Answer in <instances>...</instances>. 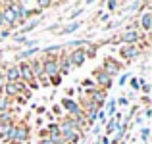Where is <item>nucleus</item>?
Segmentation results:
<instances>
[{"mask_svg":"<svg viewBox=\"0 0 152 144\" xmlns=\"http://www.w3.org/2000/svg\"><path fill=\"white\" fill-rule=\"evenodd\" d=\"M139 8H141V2H139V0H135V2H131L129 6L125 8V10H127V12H135V10L139 12Z\"/></svg>","mask_w":152,"mask_h":144,"instance_id":"a878e982","label":"nucleus"},{"mask_svg":"<svg viewBox=\"0 0 152 144\" xmlns=\"http://www.w3.org/2000/svg\"><path fill=\"white\" fill-rule=\"evenodd\" d=\"M115 108H118V104H115L114 98H110L106 102V110H104V113H106V117H112V115L115 113Z\"/></svg>","mask_w":152,"mask_h":144,"instance_id":"6ab92c4d","label":"nucleus"},{"mask_svg":"<svg viewBox=\"0 0 152 144\" xmlns=\"http://www.w3.org/2000/svg\"><path fill=\"white\" fill-rule=\"evenodd\" d=\"M83 12H85V10H83V8H77V10H73V12H71V14H69V19H77L79 15L83 14Z\"/></svg>","mask_w":152,"mask_h":144,"instance_id":"cd10ccee","label":"nucleus"},{"mask_svg":"<svg viewBox=\"0 0 152 144\" xmlns=\"http://www.w3.org/2000/svg\"><path fill=\"white\" fill-rule=\"evenodd\" d=\"M67 60H69L71 67H81L83 63L87 62L85 50H83V48H73V50H69L67 52Z\"/></svg>","mask_w":152,"mask_h":144,"instance_id":"6e6552de","label":"nucleus"},{"mask_svg":"<svg viewBox=\"0 0 152 144\" xmlns=\"http://www.w3.org/2000/svg\"><path fill=\"white\" fill-rule=\"evenodd\" d=\"M96 0H85V4H94Z\"/></svg>","mask_w":152,"mask_h":144,"instance_id":"79ce46f5","label":"nucleus"},{"mask_svg":"<svg viewBox=\"0 0 152 144\" xmlns=\"http://www.w3.org/2000/svg\"><path fill=\"white\" fill-rule=\"evenodd\" d=\"M139 135H141V140H142V142H148V138H150V129H148V127H141Z\"/></svg>","mask_w":152,"mask_h":144,"instance_id":"412c9836","label":"nucleus"},{"mask_svg":"<svg viewBox=\"0 0 152 144\" xmlns=\"http://www.w3.org/2000/svg\"><path fill=\"white\" fill-rule=\"evenodd\" d=\"M39 144H54V142H52L48 137H45V138H41V140H39Z\"/></svg>","mask_w":152,"mask_h":144,"instance_id":"f704fd0d","label":"nucleus"},{"mask_svg":"<svg viewBox=\"0 0 152 144\" xmlns=\"http://www.w3.org/2000/svg\"><path fill=\"white\" fill-rule=\"evenodd\" d=\"M98 46L100 44H96V42H89L83 50H85V56H87V60H93V58H96V52H98Z\"/></svg>","mask_w":152,"mask_h":144,"instance_id":"dca6fc26","label":"nucleus"},{"mask_svg":"<svg viewBox=\"0 0 152 144\" xmlns=\"http://www.w3.org/2000/svg\"><path fill=\"white\" fill-rule=\"evenodd\" d=\"M142 123H145V117H139V115H137V119H135V125H142Z\"/></svg>","mask_w":152,"mask_h":144,"instance_id":"e433bc0d","label":"nucleus"},{"mask_svg":"<svg viewBox=\"0 0 152 144\" xmlns=\"http://www.w3.org/2000/svg\"><path fill=\"white\" fill-rule=\"evenodd\" d=\"M139 2H141V4H145V2H150V0H139Z\"/></svg>","mask_w":152,"mask_h":144,"instance_id":"37998d69","label":"nucleus"},{"mask_svg":"<svg viewBox=\"0 0 152 144\" xmlns=\"http://www.w3.org/2000/svg\"><path fill=\"white\" fill-rule=\"evenodd\" d=\"M52 2H54V0H52Z\"/></svg>","mask_w":152,"mask_h":144,"instance_id":"c03bdc74","label":"nucleus"},{"mask_svg":"<svg viewBox=\"0 0 152 144\" xmlns=\"http://www.w3.org/2000/svg\"><path fill=\"white\" fill-rule=\"evenodd\" d=\"M129 79H131V73H129V71H125V73H121V75H119V79H118V85H119V87L127 85V81H129Z\"/></svg>","mask_w":152,"mask_h":144,"instance_id":"4be33fe9","label":"nucleus"},{"mask_svg":"<svg viewBox=\"0 0 152 144\" xmlns=\"http://www.w3.org/2000/svg\"><path fill=\"white\" fill-rule=\"evenodd\" d=\"M150 115H152V110H150V106H146L145 108V119H150Z\"/></svg>","mask_w":152,"mask_h":144,"instance_id":"72a5a7b5","label":"nucleus"},{"mask_svg":"<svg viewBox=\"0 0 152 144\" xmlns=\"http://www.w3.org/2000/svg\"><path fill=\"white\" fill-rule=\"evenodd\" d=\"M141 54H142V50H141L139 44H121L119 46V56H121V60H125V62H133V60H137Z\"/></svg>","mask_w":152,"mask_h":144,"instance_id":"20e7f679","label":"nucleus"},{"mask_svg":"<svg viewBox=\"0 0 152 144\" xmlns=\"http://www.w3.org/2000/svg\"><path fill=\"white\" fill-rule=\"evenodd\" d=\"M100 129H102V125H96V127L93 129V135H100Z\"/></svg>","mask_w":152,"mask_h":144,"instance_id":"ea45409f","label":"nucleus"},{"mask_svg":"<svg viewBox=\"0 0 152 144\" xmlns=\"http://www.w3.org/2000/svg\"><path fill=\"white\" fill-rule=\"evenodd\" d=\"M152 29V12L146 10L141 14V17H139V31H142L145 35H148Z\"/></svg>","mask_w":152,"mask_h":144,"instance_id":"1a4fd4ad","label":"nucleus"},{"mask_svg":"<svg viewBox=\"0 0 152 144\" xmlns=\"http://www.w3.org/2000/svg\"><path fill=\"white\" fill-rule=\"evenodd\" d=\"M85 96L91 102L96 104L98 108H104V104H106V90L98 89V87H94V89H91V90H85Z\"/></svg>","mask_w":152,"mask_h":144,"instance_id":"423d86ee","label":"nucleus"},{"mask_svg":"<svg viewBox=\"0 0 152 144\" xmlns=\"http://www.w3.org/2000/svg\"><path fill=\"white\" fill-rule=\"evenodd\" d=\"M27 89H29V87H27L25 83H21V81H18V83H4V87L0 89V92L14 100L19 92H23V90H27Z\"/></svg>","mask_w":152,"mask_h":144,"instance_id":"39448f33","label":"nucleus"},{"mask_svg":"<svg viewBox=\"0 0 152 144\" xmlns=\"http://www.w3.org/2000/svg\"><path fill=\"white\" fill-rule=\"evenodd\" d=\"M81 25H83V21H71V23H67L66 27H60L58 35H71V33H75Z\"/></svg>","mask_w":152,"mask_h":144,"instance_id":"2eb2a0df","label":"nucleus"},{"mask_svg":"<svg viewBox=\"0 0 152 144\" xmlns=\"http://www.w3.org/2000/svg\"><path fill=\"white\" fill-rule=\"evenodd\" d=\"M100 69H102L104 73L108 75V77H112V79H114L115 75H119V73H121L123 63L119 62L118 58H114V56H106V58H104V62H102V67H100Z\"/></svg>","mask_w":152,"mask_h":144,"instance_id":"f257e3e1","label":"nucleus"},{"mask_svg":"<svg viewBox=\"0 0 152 144\" xmlns=\"http://www.w3.org/2000/svg\"><path fill=\"white\" fill-rule=\"evenodd\" d=\"M31 138V127L25 121L14 123V144H27Z\"/></svg>","mask_w":152,"mask_h":144,"instance_id":"f03ea898","label":"nucleus"},{"mask_svg":"<svg viewBox=\"0 0 152 144\" xmlns=\"http://www.w3.org/2000/svg\"><path fill=\"white\" fill-rule=\"evenodd\" d=\"M41 52V46H33V48H25V50L18 52V56L15 58L19 60V62H27V60H33L35 54H39Z\"/></svg>","mask_w":152,"mask_h":144,"instance_id":"9b49d317","label":"nucleus"},{"mask_svg":"<svg viewBox=\"0 0 152 144\" xmlns=\"http://www.w3.org/2000/svg\"><path fill=\"white\" fill-rule=\"evenodd\" d=\"M127 83L131 85V89H133V90H139V89H141V79H139V77H131Z\"/></svg>","mask_w":152,"mask_h":144,"instance_id":"b1692460","label":"nucleus"},{"mask_svg":"<svg viewBox=\"0 0 152 144\" xmlns=\"http://www.w3.org/2000/svg\"><path fill=\"white\" fill-rule=\"evenodd\" d=\"M52 113H54V115H60V113H62V108H60V104H56V106L52 108Z\"/></svg>","mask_w":152,"mask_h":144,"instance_id":"473e14b6","label":"nucleus"},{"mask_svg":"<svg viewBox=\"0 0 152 144\" xmlns=\"http://www.w3.org/2000/svg\"><path fill=\"white\" fill-rule=\"evenodd\" d=\"M58 65H60V75H69L71 73V63H69V60H67V52H62L60 54V58H58Z\"/></svg>","mask_w":152,"mask_h":144,"instance_id":"9d476101","label":"nucleus"},{"mask_svg":"<svg viewBox=\"0 0 152 144\" xmlns=\"http://www.w3.org/2000/svg\"><path fill=\"white\" fill-rule=\"evenodd\" d=\"M12 108H14V100L2 94L0 96V111H12Z\"/></svg>","mask_w":152,"mask_h":144,"instance_id":"f3484780","label":"nucleus"},{"mask_svg":"<svg viewBox=\"0 0 152 144\" xmlns=\"http://www.w3.org/2000/svg\"><path fill=\"white\" fill-rule=\"evenodd\" d=\"M41 21H42L41 17H35V19H31L29 23H25V25H23L21 29H19L18 33L14 35V37H18V35H27V33H31V31H35V29H37L39 25H41Z\"/></svg>","mask_w":152,"mask_h":144,"instance_id":"ddd939ff","label":"nucleus"},{"mask_svg":"<svg viewBox=\"0 0 152 144\" xmlns=\"http://www.w3.org/2000/svg\"><path fill=\"white\" fill-rule=\"evenodd\" d=\"M81 85L85 87L87 90H91V89H94V87H96V85H94V81H93V79H83V83H81Z\"/></svg>","mask_w":152,"mask_h":144,"instance_id":"393cba45","label":"nucleus"},{"mask_svg":"<svg viewBox=\"0 0 152 144\" xmlns=\"http://www.w3.org/2000/svg\"><path fill=\"white\" fill-rule=\"evenodd\" d=\"M37 113H39V115H42V113H46V108H45V106H41V108H37Z\"/></svg>","mask_w":152,"mask_h":144,"instance_id":"58836bf2","label":"nucleus"},{"mask_svg":"<svg viewBox=\"0 0 152 144\" xmlns=\"http://www.w3.org/2000/svg\"><path fill=\"white\" fill-rule=\"evenodd\" d=\"M58 29H60V23H54V25L46 27V31H48V33H54V31H58Z\"/></svg>","mask_w":152,"mask_h":144,"instance_id":"2f4dec72","label":"nucleus"},{"mask_svg":"<svg viewBox=\"0 0 152 144\" xmlns=\"http://www.w3.org/2000/svg\"><path fill=\"white\" fill-rule=\"evenodd\" d=\"M42 73L46 77H54V75H60V65H58V58H52V56H42Z\"/></svg>","mask_w":152,"mask_h":144,"instance_id":"7ed1b4c3","label":"nucleus"},{"mask_svg":"<svg viewBox=\"0 0 152 144\" xmlns=\"http://www.w3.org/2000/svg\"><path fill=\"white\" fill-rule=\"evenodd\" d=\"M8 37H12V31L6 29V27H4V29H0V41H2V39H8Z\"/></svg>","mask_w":152,"mask_h":144,"instance_id":"7c9ffc66","label":"nucleus"},{"mask_svg":"<svg viewBox=\"0 0 152 144\" xmlns=\"http://www.w3.org/2000/svg\"><path fill=\"white\" fill-rule=\"evenodd\" d=\"M91 41H87V39H79V41H69V42H66V44H64V48H71V50H73V48H85L87 44H89Z\"/></svg>","mask_w":152,"mask_h":144,"instance_id":"a211bd4d","label":"nucleus"},{"mask_svg":"<svg viewBox=\"0 0 152 144\" xmlns=\"http://www.w3.org/2000/svg\"><path fill=\"white\" fill-rule=\"evenodd\" d=\"M0 29H4V19H2V10H0Z\"/></svg>","mask_w":152,"mask_h":144,"instance_id":"a19ab883","label":"nucleus"},{"mask_svg":"<svg viewBox=\"0 0 152 144\" xmlns=\"http://www.w3.org/2000/svg\"><path fill=\"white\" fill-rule=\"evenodd\" d=\"M100 144H110V138L104 135V137H100Z\"/></svg>","mask_w":152,"mask_h":144,"instance_id":"4c0bfd02","label":"nucleus"},{"mask_svg":"<svg viewBox=\"0 0 152 144\" xmlns=\"http://www.w3.org/2000/svg\"><path fill=\"white\" fill-rule=\"evenodd\" d=\"M141 102L145 104V106H150V98H148V96H142V100H141Z\"/></svg>","mask_w":152,"mask_h":144,"instance_id":"c9c22d12","label":"nucleus"},{"mask_svg":"<svg viewBox=\"0 0 152 144\" xmlns=\"http://www.w3.org/2000/svg\"><path fill=\"white\" fill-rule=\"evenodd\" d=\"M48 81H50V85H52V87H58L60 83H62V75H54V77H50Z\"/></svg>","mask_w":152,"mask_h":144,"instance_id":"bb28decb","label":"nucleus"},{"mask_svg":"<svg viewBox=\"0 0 152 144\" xmlns=\"http://www.w3.org/2000/svg\"><path fill=\"white\" fill-rule=\"evenodd\" d=\"M27 62H29V67H31V71H33L35 81L45 75V73H42V62H41V60H27Z\"/></svg>","mask_w":152,"mask_h":144,"instance_id":"4468645a","label":"nucleus"},{"mask_svg":"<svg viewBox=\"0 0 152 144\" xmlns=\"http://www.w3.org/2000/svg\"><path fill=\"white\" fill-rule=\"evenodd\" d=\"M119 2H121V0H104L108 12H115V10H118V6H119Z\"/></svg>","mask_w":152,"mask_h":144,"instance_id":"aec40b11","label":"nucleus"},{"mask_svg":"<svg viewBox=\"0 0 152 144\" xmlns=\"http://www.w3.org/2000/svg\"><path fill=\"white\" fill-rule=\"evenodd\" d=\"M35 2H37V8H39V10H41V12L52 6V0H35Z\"/></svg>","mask_w":152,"mask_h":144,"instance_id":"5701e85b","label":"nucleus"},{"mask_svg":"<svg viewBox=\"0 0 152 144\" xmlns=\"http://www.w3.org/2000/svg\"><path fill=\"white\" fill-rule=\"evenodd\" d=\"M139 90H142V94H145V96H148V94H150V85L145 81V83L141 85V89H139Z\"/></svg>","mask_w":152,"mask_h":144,"instance_id":"c756f323","label":"nucleus"},{"mask_svg":"<svg viewBox=\"0 0 152 144\" xmlns=\"http://www.w3.org/2000/svg\"><path fill=\"white\" fill-rule=\"evenodd\" d=\"M42 56H52V58H60V54L64 52V44H50V46H45L41 48Z\"/></svg>","mask_w":152,"mask_h":144,"instance_id":"f8f14e48","label":"nucleus"},{"mask_svg":"<svg viewBox=\"0 0 152 144\" xmlns=\"http://www.w3.org/2000/svg\"><path fill=\"white\" fill-rule=\"evenodd\" d=\"M115 104H118V106H129V98H125V96H119V98L115 100Z\"/></svg>","mask_w":152,"mask_h":144,"instance_id":"c85d7f7f","label":"nucleus"},{"mask_svg":"<svg viewBox=\"0 0 152 144\" xmlns=\"http://www.w3.org/2000/svg\"><path fill=\"white\" fill-rule=\"evenodd\" d=\"M93 77H94V85H96L98 89H104V90L110 89V87H112V81H114L112 77H108V75L104 73L100 67H96V69L93 71Z\"/></svg>","mask_w":152,"mask_h":144,"instance_id":"0eeeda50","label":"nucleus"}]
</instances>
